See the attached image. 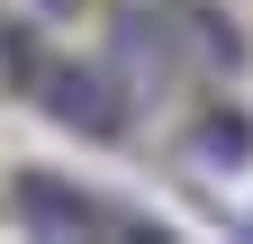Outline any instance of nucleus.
Segmentation results:
<instances>
[{"label": "nucleus", "mask_w": 253, "mask_h": 244, "mask_svg": "<svg viewBox=\"0 0 253 244\" xmlns=\"http://www.w3.org/2000/svg\"><path fill=\"white\" fill-rule=\"evenodd\" d=\"M37 109L54 118V127H82V136H118L126 127V81L118 73H100V64H37Z\"/></svg>", "instance_id": "obj_1"}, {"label": "nucleus", "mask_w": 253, "mask_h": 244, "mask_svg": "<svg viewBox=\"0 0 253 244\" xmlns=\"http://www.w3.org/2000/svg\"><path fill=\"white\" fill-rule=\"evenodd\" d=\"M181 54L163 37V9H126L118 18V81H172Z\"/></svg>", "instance_id": "obj_4"}, {"label": "nucleus", "mask_w": 253, "mask_h": 244, "mask_svg": "<svg viewBox=\"0 0 253 244\" xmlns=\"http://www.w3.org/2000/svg\"><path fill=\"white\" fill-rule=\"evenodd\" d=\"M244 154H253V118H226V109H217L208 127L190 136V163H208V172H226V163H244Z\"/></svg>", "instance_id": "obj_5"}, {"label": "nucleus", "mask_w": 253, "mask_h": 244, "mask_svg": "<svg viewBox=\"0 0 253 244\" xmlns=\"http://www.w3.org/2000/svg\"><path fill=\"white\" fill-rule=\"evenodd\" d=\"M45 9H54V18H63V9H73V0H45Z\"/></svg>", "instance_id": "obj_6"}, {"label": "nucleus", "mask_w": 253, "mask_h": 244, "mask_svg": "<svg viewBox=\"0 0 253 244\" xmlns=\"http://www.w3.org/2000/svg\"><path fill=\"white\" fill-rule=\"evenodd\" d=\"M9 217H18L27 235H90V226H126V217H109L90 190H73V181H54V172H18V181H9Z\"/></svg>", "instance_id": "obj_2"}, {"label": "nucleus", "mask_w": 253, "mask_h": 244, "mask_svg": "<svg viewBox=\"0 0 253 244\" xmlns=\"http://www.w3.org/2000/svg\"><path fill=\"white\" fill-rule=\"evenodd\" d=\"M244 235H253V226H244Z\"/></svg>", "instance_id": "obj_7"}, {"label": "nucleus", "mask_w": 253, "mask_h": 244, "mask_svg": "<svg viewBox=\"0 0 253 244\" xmlns=\"http://www.w3.org/2000/svg\"><path fill=\"white\" fill-rule=\"evenodd\" d=\"M163 37L190 73H244V27L226 9H208V0H172L163 9Z\"/></svg>", "instance_id": "obj_3"}]
</instances>
